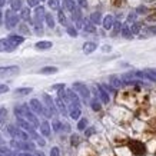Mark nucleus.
Here are the masks:
<instances>
[{
    "label": "nucleus",
    "instance_id": "nucleus-1",
    "mask_svg": "<svg viewBox=\"0 0 156 156\" xmlns=\"http://www.w3.org/2000/svg\"><path fill=\"white\" fill-rule=\"evenodd\" d=\"M14 113H16L17 118L27 120L30 125H33V126H39V120H37V118H36V115L30 110V108H29L27 105H22V106L14 108Z\"/></svg>",
    "mask_w": 156,
    "mask_h": 156
},
{
    "label": "nucleus",
    "instance_id": "nucleus-2",
    "mask_svg": "<svg viewBox=\"0 0 156 156\" xmlns=\"http://www.w3.org/2000/svg\"><path fill=\"white\" fill-rule=\"evenodd\" d=\"M7 132H9V135L13 137L14 140H23V142H26V140H29V137H30L24 130H22L20 128H16L13 125L7 126Z\"/></svg>",
    "mask_w": 156,
    "mask_h": 156
},
{
    "label": "nucleus",
    "instance_id": "nucleus-3",
    "mask_svg": "<svg viewBox=\"0 0 156 156\" xmlns=\"http://www.w3.org/2000/svg\"><path fill=\"white\" fill-rule=\"evenodd\" d=\"M129 147H130V151H132L133 155H136V156H143L146 153L145 145H143L142 142H139V140H130V142H129Z\"/></svg>",
    "mask_w": 156,
    "mask_h": 156
},
{
    "label": "nucleus",
    "instance_id": "nucleus-4",
    "mask_svg": "<svg viewBox=\"0 0 156 156\" xmlns=\"http://www.w3.org/2000/svg\"><path fill=\"white\" fill-rule=\"evenodd\" d=\"M5 19H6V27L7 29H13L19 24V16L13 13V10H7L5 14Z\"/></svg>",
    "mask_w": 156,
    "mask_h": 156
},
{
    "label": "nucleus",
    "instance_id": "nucleus-5",
    "mask_svg": "<svg viewBox=\"0 0 156 156\" xmlns=\"http://www.w3.org/2000/svg\"><path fill=\"white\" fill-rule=\"evenodd\" d=\"M73 92H75L76 95L82 96L85 100H87L90 98L89 89L86 87V85H83V83H80V82H76V83H73Z\"/></svg>",
    "mask_w": 156,
    "mask_h": 156
},
{
    "label": "nucleus",
    "instance_id": "nucleus-6",
    "mask_svg": "<svg viewBox=\"0 0 156 156\" xmlns=\"http://www.w3.org/2000/svg\"><path fill=\"white\" fill-rule=\"evenodd\" d=\"M12 146L16 147V149H19V151H26V152H32L34 151V143L29 142V140H26V142H23V140H12Z\"/></svg>",
    "mask_w": 156,
    "mask_h": 156
},
{
    "label": "nucleus",
    "instance_id": "nucleus-7",
    "mask_svg": "<svg viewBox=\"0 0 156 156\" xmlns=\"http://www.w3.org/2000/svg\"><path fill=\"white\" fill-rule=\"evenodd\" d=\"M19 66H2L0 67V77H7L19 73Z\"/></svg>",
    "mask_w": 156,
    "mask_h": 156
},
{
    "label": "nucleus",
    "instance_id": "nucleus-8",
    "mask_svg": "<svg viewBox=\"0 0 156 156\" xmlns=\"http://www.w3.org/2000/svg\"><path fill=\"white\" fill-rule=\"evenodd\" d=\"M29 106H30V110H32V112L44 116V106H43L37 99H32L30 100V103H29Z\"/></svg>",
    "mask_w": 156,
    "mask_h": 156
},
{
    "label": "nucleus",
    "instance_id": "nucleus-9",
    "mask_svg": "<svg viewBox=\"0 0 156 156\" xmlns=\"http://www.w3.org/2000/svg\"><path fill=\"white\" fill-rule=\"evenodd\" d=\"M34 26H42V22L44 19V9H43L42 6H37L36 9H34Z\"/></svg>",
    "mask_w": 156,
    "mask_h": 156
},
{
    "label": "nucleus",
    "instance_id": "nucleus-10",
    "mask_svg": "<svg viewBox=\"0 0 156 156\" xmlns=\"http://www.w3.org/2000/svg\"><path fill=\"white\" fill-rule=\"evenodd\" d=\"M43 100H44V103H46V109H48L49 112L52 113V116H53V115H56L57 113V109H56V106H55V102H53L52 98H50L48 93H44V95H43Z\"/></svg>",
    "mask_w": 156,
    "mask_h": 156
},
{
    "label": "nucleus",
    "instance_id": "nucleus-11",
    "mask_svg": "<svg viewBox=\"0 0 156 156\" xmlns=\"http://www.w3.org/2000/svg\"><path fill=\"white\" fill-rule=\"evenodd\" d=\"M7 42H9L12 46L17 48L19 44H22V43L24 42V37H23V36H20V34H9V37H7Z\"/></svg>",
    "mask_w": 156,
    "mask_h": 156
},
{
    "label": "nucleus",
    "instance_id": "nucleus-12",
    "mask_svg": "<svg viewBox=\"0 0 156 156\" xmlns=\"http://www.w3.org/2000/svg\"><path fill=\"white\" fill-rule=\"evenodd\" d=\"M14 46H12L9 42H7V39H0V52H6V53H10L14 50Z\"/></svg>",
    "mask_w": 156,
    "mask_h": 156
},
{
    "label": "nucleus",
    "instance_id": "nucleus-13",
    "mask_svg": "<svg viewBox=\"0 0 156 156\" xmlns=\"http://www.w3.org/2000/svg\"><path fill=\"white\" fill-rule=\"evenodd\" d=\"M55 106H56L57 112H60L63 116H67V109H66V105H65V102L62 99H59V98H56V100H55Z\"/></svg>",
    "mask_w": 156,
    "mask_h": 156
},
{
    "label": "nucleus",
    "instance_id": "nucleus-14",
    "mask_svg": "<svg viewBox=\"0 0 156 156\" xmlns=\"http://www.w3.org/2000/svg\"><path fill=\"white\" fill-rule=\"evenodd\" d=\"M96 87H98V92H99L100 100H102L103 103H109V100H110V99H109V93H108V92L102 87V85H98Z\"/></svg>",
    "mask_w": 156,
    "mask_h": 156
},
{
    "label": "nucleus",
    "instance_id": "nucleus-15",
    "mask_svg": "<svg viewBox=\"0 0 156 156\" xmlns=\"http://www.w3.org/2000/svg\"><path fill=\"white\" fill-rule=\"evenodd\" d=\"M113 23H115V17L113 16H106L103 20H102V24H103V27L106 29V30H109V29H112L113 27Z\"/></svg>",
    "mask_w": 156,
    "mask_h": 156
},
{
    "label": "nucleus",
    "instance_id": "nucleus-16",
    "mask_svg": "<svg viewBox=\"0 0 156 156\" xmlns=\"http://www.w3.org/2000/svg\"><path fill=\"white\" fill-rule=\"evenodd\" d=\"M52 46H53L52 42H48V40H42V42H37L34 44V48L37 49V50H48V49H50Z\"/></svg>",
    "mask_w": 156,
    "mask_h": 156
},
{
    "label": "nucleus",
    "instance_id": "nucleus-17",
    "mask_svg": "<svg viewBox=\"0 0 156 156\" xmlns=\"http://www.w3.org/2000/svg\"><path fill=\"white\" fill-rule=\"evenodd\" d=\"M96 43H93V42H86L85 44H83V52L86 53V55H90V53H93L96 50Z\"/></svg>",
    "mask_w": 156,
    "mask_h": 156
},
{
    "label": "nucleus",
    "instance_id": "nucleus-18",
    "mask_svg": "<svg viewBox=\"0 0 156 156\" xmlns=\"http://www.w3.org/2000/svg\"><path fill=\"white\" fill-rule=\"evenodd\" d=\"M83 30L85 32H89V33H95L96 32V27H95V24L92 23L90 20H83Z\"/></svg>",
    "mask_w": 156,
    "mask_h": 156
},
{
    "label": "nucleus",
    "instance_id": "nucleus-19",
    "mask_svg": "<svg viewBox=\"0 0 156 156\" xmlns=\"http://www.w3.org/2000/svg\"><path fill=\"white\" fill-rule=\"evenodd\" d=\"M109 82H110V86L112 87H120V86L123 85V82L120 80V77H118V76H110L109 77Z\"/></svg>",
    "mask_w": 156,
    "mask_h": 156
},
{
    "label": "nucleus",
    "instance_id": "nucleus-20",
    "mask_svg": "<svg viewBox=\"0 0 156 156\" xmlns=\"http://www.w3.org/2000/svg\"><path fill=\"white\" fill-rule=\"evenodd\" d=\"M57 67L55 66H46V67H43V69H40V72L39 73H42V75H55V73H57Z\"/></svg>",
    "mask_w": 156,
    "mask_h": 156
},
{
    "label": "nucleus",
    "instance_id": "nucleus-21",
    "mask_svg": "<svg viewBox=\"0 0 156 156\" xmlns=\"http://www.w3.org/2000/svg\"><path fill=\"white\" fill-rule=\"evenodd\" d=\"M40 133H42L43 136H50V125L48 122H43L40 125Z\"/></svg>",
    "mask_w": 156,
    "mask_h": 156
},
{
    "label": "nucleus",
    "instance_id": "nucleus-22",
    "mask_svg": "<svg viewBox=\"0 0 156 156\" xmlns=\"http://www.w3.org/2000/svg\"><path fill=\"white\" fill-rule=\"evenodd\" d=\"M70 118L72 119L80 118V106H70Z\"/></svg>",
    "mask_w": 156,
    "mask_h": 156
},
{
    "label": "nucleus",
    "instance_id": "nucleus-23",
    "mask_svg": "<svg viewBox=\"0 0 156 156\" xmlns=\"http://www.w3.org/2000/svg\"><path fill=\"white\" fill-rule=\"evenodd\" d=\"M145 72V76H146L147 80L151 82H156V70H153V69H146Z\"/></svg>",
    "mask_w": 156,
    "mask_h": 156
},
{
    "label": "nucleus",
    "instance_id": "nucleus-24",
    "mask_svg": "<svg viewBox=\"0 0 156 156\" xmlns=\"http://www.w3.org/2000/svg\"><path fill=\"white\" fill-rule=\"evenodd\" d=\"M90 22H92L93 24H100L102 23V14H100L99 12L92 13V16H90Z\"/></svg>",
    "mask_w": 156,
    "mask_h": 156
},
{
    "label": "nucleus",
    "instance_id": "nucleus-25",
    "mask_svg": "<svg viewBox=\"0 0 156 156\" xmlns=\"http://www.w3.org/2000/svg\"><path fill=\"white\" fill-rule=\"evenodd\" d=\"M63 7L66 10H69V12H73L76 9V3L73 0H63Z\"/></svg>",
    "mask_w": 156,
    "mask_h": 156
},
{
    "label": "nucleus",
    "instance_id": "nucleus-26",
    "mask_svg": "<svg viewBox=\"0 0 156 156\" xmlns=\"http://www.w3.org/2000/svg\"><path fill=\"white\" fill-rule=\"evenodd\" d=\"M120 32H122V36H123V37L132 39V33H130V30H129V26H128V24H122Z\"/></svg>",
    "mask_w": 156,
    "mask_h": 156
},
{
    "label": "nucleus",
    "instance_id": "nucleus-27",
    "mask_svg": "<svg viewBox=\"0 0 156 156\" xmlns=\"http://www.w3.org/2000/svg\"><path fill=\"white\" fill-rule=\"evenodd\" d=\"M20 17L24 20V22H30V10H29V7H26V9H22V14H20Z\"/></svg>",
    "mask_w": 156,
    "mask_h": 156
},
{
    "label": "nucleus",
    "instance_id": "nucleus-28",
    "mask_svg": "<svg viewBox=\"0 0 156 156\" xmlns=\"http://www.w3.org/2000/svg\"><path fill=\"white\" fill-rule=\"evenodd\" d=\"M17 95H29V93H32L33 92V89L32 87H19V89L14 90Z\"/></svg>",
    "mask_w": 156,
    "mask_h": 156
},
{
    "label": "nucleus",
    "instance_id": "nucleus-29",
    "mask_svg": "<svg viewBox=\"0 0 156 156\" xmlns=\"http://www.w3.org/2000/svg\"><path fill=\"white\" fill-rule=\"evenodd\" d=\"M90 106H92V109H93L95 112H99L100 109H102V105H100V102L98 99H92V102H90Z\"/></svg>",
    "mask_w": 156,
    "mask_h": 156
},
{
    "label": "nucleus",
    "instance_id": "nucleus-30",
    "mask_svg": "<svg viewBox=\"0 0 156 156\" xmlns=\"http://www.w3.org/2000/svg\"><path fill=\"white\" fill-rule=\"evenodd\" d=\"M129 30H130V33L132 34H137L139 32H140V23H132V26L129 27Z\"/></svg>",
    "mask_w": 156,
    "mask_h": 156
},
{
    "label": "nucleus",
    "instance_id": "nucleus-31",
    "mask_svg": "<svg viewBox=\"0 0 156 156\" xmlns=\"http://www.w3.org/2000/svg\"><path fill=\"white\" fill-rule=\"evenodd\" d=\"M57 17H59V22H60V24H63V26H67V19H66V16H65V13H63V10H59Z\"/></svg>",
    "mask_w": 156,
    "mask_h": 156
},
{
    "label": "nucleus",
    "instance_id": "nucleus-32",
    "mask_svg": "<svg viewBox=\"0 0 156 156\" xmlns=\"http://www.w3.org/2000/svg\"><path fill=\"white\" fill-rule=\"evenodd\" d=\"M44 20H46V23H48V26L50 29H53L55 27V20H53V17H52V14H44Z\"/></svg>",
    "mask_w": 156,
    "mask_h": 156
},
{
    "label": "nucleus",
    "instance_id": "nucleus-33",
    "mask_svg": "<svg viewBox=\"0 0 156 156\" xmlns=\"http://www.w3.org/2000/svg\"><path fill=\"white\" fill-rule=\"evenodd\" d=\"M22 9V2L20 0H13L12 2V9L10 10H13V12H17V10Z\"/></svg>",
    "mask_w": 156,
    "mask_h": 156
},
{
    "label": "nucleus",
    "instance_id": "nucleus-34",
    "mask_svg": "<svg viewBox=\"0 0 156 156\" xmlns=\"http://www.w3.org/2000/svg\"><path fill=\"white\" fill-rule=\"evenodd\" d=\"M72 17H73V20L75 22H79V20H82V13L79 9H75L73 12H72Z\"/></svg>",
    "mask_w": 156,
    "mask_h": 156
},
{
    "label": "nucleus",
    "instance_id": "nucleus-35",
    "mask_svg": "<svg viewBox=\"0 0 156 156\" xmlns=\"http://www.w3.org/2000/svg\"><path fill=\"white\" fill-rule=\"evenodd\" d=\"M6 118H7V110H6V108H0V123H5Z\"/></svg>",
    "mask_w": 156,
    "mask_h": 156
},
{
    "label": "nucleus",
    "instance_id": "nucleus-36",
    "mask_svg": "<svg viewBox=\"0 0 156 156\" xmlns=\"http://www.w3.org/2000/svg\"><path fill=\"white\" fill-rule=\"evenodd\" d=\"M48 5L50 9L57 10L59 9V0H48Z\"/></svg>",
    "mask_w": 156,
    "mask_h": 156
},
{
    "label": "nucleus",
    "instance_id": "nucleus-37",
    "mask_svg": "<svg viewBox=\"0 0 156 156\" xmlns=\"http://www.w3.org/2000/svg\"><path fill=\"white\" fill-rule=\"evenodd\" d=\"M120 29H122V23H120V22H115L113 23V36H116V34L119 33V32H120Z\"/></svg>",
    "mask_w": 156,
    "mask_h": 156
},
{
    "label": "nucleus",
    "instance_id": "nucleus-38",
    "mask_svg": "<svg viewBox=\"0 0 156 156\" xmlns=\"http://www.w3.org/2000/svg\"><path fill=\"white\" fill-rule=\"evenodd\" d=\"M86 126H87V120H86V119H80L79 123H77V129H79V130H85Z\"/></svg>",
    "mask_w": 156,
    "mask_h": 156
},
{
    "label": "nucleus",
    "instance_id": "nucleus-39",
    "mask_svg": "<svg viewBox=\"0 0 156 156\" xmlns=\"http://www.w3.org/2000/svg\"><path fill=\"white\" fill-rule=\"evenodd\" d=\"M70 142H72V145H73V146H77V145H79V142H80V139H79V136H77V135H72Z\"/></svg>",
    "mask_w": 156,
    "mask_h": 156
},
{
    "label": "nucleus",
    "instance_id": "nucleus-40",
    "mask_svg": "<svg viewBox=\"0 0 156 156\" xmlns=\"http://www.w3.org/2000/svg\"><path fill=\"white\" fill-rule=\"evenodd\" d=\"M62 129V123L59 122V120H53V130L55 132H59Z\"/></svg>",
    "mask_w": 156,
    "mask_h": 156
},
{
    "label": "nucleus",
    "instance_id": "nucleus-41",
    "mask_svg": "<svg viewBox=\"0 0 156 156\" xmlns=\"http://www.w3.org/2000/svg\"><path fill=\"white\" fill-rule=\"evenodd\" d=\"M67 34H70L72 37H76L77 36V30L75 27H67Z\"/></svg>",
    "mask_w": 156,
    "mask_h": 156
},
{
    "label": "nucleus",
    "instance_id": "nucleus-42",
    "mask_svg": "<svg viewBox=\"0 0 156 156\" xmlns=\"http://www.w3.org/2000/svg\"><path fill=\"white\" fill-rule=\"evenodd\" d=\"M10 153V149H7V147L2 146L0 147V156H7Z\"/></svg>",
    "mask_w": 156,
    "mask_h": 156
},
{
    "label": "nucleus",
    "instance_id": "nucleus-43",
    "mask_svg": "<svg viewBox=\"0 0 156 156\" xmlns=\"http://www.w3.org/2000/svg\"><path fill=\"white\" fill-rule=\"evenodd\" d=\"M50 156H60V151H59V147H52V151H50Z\"/></svg>",
    "mask_w": 156,
    "mask_h": 156
},
{
    "label": "nucleus",
    "instance_id": "nucleus-44",
    "mask_svg": "<svg viewBox=\"0 0 156 156\" xmlns=\"http://www.w3.org/2000/svg\"><path fill=\"white\" fill-rule=\"evenodd\" d=\"M27 5L29 7H37L39 0H27Z\"/></svg>",
    "mask_w": 156,
    "mask_h": 156
},
{
    "label": "nucleus",
    "instance_id": "nucleus-45",
    "mask_svg": "<svg viewBox=\"0 0 156 156\" xmlns=\"http://www.w3.org/2000/svg\"><path fill=\"white\" fill-rule=\"evenodd\" d=\"M19 27H20V32H22V33L29 34V29H27V26H26V24H20Z\"/></svg>",
    "mask_w": 156,
    "mask_h": 156
},
{
    "label": "nucleus",
    "instance_id": "nucleus-46",
    "mask_svg": "<svg viewBox=\"0 0 156 156\" xmlns=\"http://www.w3.org/2000/svg\"><path fill=\"white\" fill-rule=\"evenodd\" d=\"M135 20H136V13H130L128 16V22H132V23H135Z\"/></svg>",
    "mask_w": 156,
    "mask_h": 156
},
{
    "label": "nucleus",
    "instance_id": "nucleus-47",
    "mask_svg": "<svg viewBox=\"0 0 156 156\" xmlns=\"http://www.w3.org/2000/svg\"><path fill=\"white\" fill-rule=\"evenodd\" d=\"M6 92H9V86L0 85V95H2V93H6Z\"/></svg>",
    "mask_w": 156,
    "mask_h": 156
},
{
    "label": "nucleus",
    "instance_id": "nucleus-48",
    "mask_svg": "<svg viewBox=\"0 0 156 156\" xmlns=\"http://www.w3.org/2000/svg\"><path fill=\"white\" fill-rule=\"evenodd\" d=\"M76 30H77V29H83V19L82 20H79V22H76Z\"/></svg>",
    "mask_w": 156,
    "mask_h": 156
},
{
    "label": "nucleus",
    "instance_id": "nucleus-49",
    "mask_svg": "<svg viewBox=\"0 0 156 156\" xmlns=\"http://www.w3.org/2000/svg\"><path fill=\"white\" fill-rule=\"evenodd\" d=\"M77 5L80 6V7H86V6H87V2H86V0H77Z\"/></svg>",
    "mask_w": 156,
    "mask_h": 156
},
{
    "label": "nucleus",
    "instance_id": "nucleus-50",
    "mask_svg": "<svg viewBox=\"0 0 156 156\" xmlns=\"http://www.w3.org/2000/svg\"><path fill=\"white\" fill-rule=\"evenodd\" d=\"M95 133V128H89L86 130V136H90V135H93Z\"/></svg>",
    "mask_w": 156,
    "mask_h": 156
},
{
    "label": "nucleus",
    "instance_id": "nucleus-51",
    "mask_svg": "<svg viewBox=\"0 0 156 156\" xmlns=\"http://www.w3.org/2000/svg\"><path fill=\"white\" fill-rule=\"evenodd\" d=\"M34 30H36V33H37V34H42L43 33L42 26H34Z\"/></svg>",
    "mask_w": 156,
    "mask_h": 156
},
{
    "label": "nucleus",
    "instance_id": "nucleus-52",
    "mask_svg": "<svg viewBox=\"0 0 156 156\" xmlns=\"http://www.w3.org/2000/svg\"><path fill=\"white\" fill-rule=\"evenodd\" d=\"M16 155H17V156H32L30 153H27V152H19V153L16 152Z\"/></svg>",
    "mask_w": 156,
    "mask_h": 156
},
{
    "label": "nucleus",
    "instance_id": "nucleus-53",
    "mask_svg": "<svg viewBox=\"0 0 156 156\" xmlns=\"http://www.w3.org/2000/svg\"><path fill=\"white\" fill-rule=\"evenodd\" d=\"M137 12H139V13H143V12H147V9L145 6H140V7H137Z\"/></svg>",
    "mask_w": 156,
    "mask_h": 156
},
{
    "label": "nucleus",
    "instance_id": "nucleus-54",
    "mask_svg": "<svg viewBox=\"0 0 156 156\" xmlns=\"http://www.w3.org/2000/svg\"><path fill=\"white\" fill-rule=\"evenodd\" d=\"M36 140H37V143H39V145H40V146H44V145H46V142L43 140L42 137H39V139H36Z\"/></svg>",
    "mask_w": 156,
    "mask_h": 156
},
{
    "label": "nucleus",
    "instance_id": "nucleus-55",
    "mask_svg": "<svg viewBox=\"0 0 156 156\" xmlns=\"http://www.w3.org/2000/svg\"><path fill=\"white\" fill-rule=\"evenodd\" d=\"M147 32H149V33L156 34V26H153V27H149V29H147Z\"/></svg>",
    "mask_w": 156,
    "mask_h": 156
},
{
    "label": "nucleus",
    "instance_id": "nucleus-56",
    "mask_svg": "<svg viewBox=\"0 0 156 156\" xmlns=\"http://www.w3.org/2000/svg\"><path fill=\"white\" fill-rule=\"evenodd\" d=\"M34 156H44V153H43V152H36Z\"/></svg>",
    "mask_w": 156,
    "mask_h": 156
},
{
    "label": "nucleus",
    "instance_id": "nucleus-57",
    "mask_svg": "<svg viewBox=\"0 0 156 156\" xmlns=\"http://www.w3.org/2000/svg\"><path fill=\"white\" fill-rule=\"evenodd\" d=\"M103 50L105 52H109V50H110V46H103Z\"/></svg>",
    "mask_w": 156,
    "mask_h": 156
},
{
    "label": "nucleus",
    "instance_id": "nucleus-58",
    "mask_svg": "<svg viewBox=\"0 0 156 156\" xmlns=\"http://www.w3.org/2000/svg\"><path fill=\"white\" fill-rule=\"evenodd\" d=\"M5 3H6V0H0V7H3V6H5Z\"/></svg>",
    "mask_w": 156,
    "mask_h": 156
},
{
    "label": "nucleus",
    "instance_id": "nucleus-59",
    "mask_svg": "<svg viewBox=\"0 0 156 156\" xmlns=\"http://www.w3.org/2000/svg\"><path fill=\"white\" fill-rule=\"evenodd\" d=\"M0 23H2V12H0Z\"/></svg>",
    "mask_w": 156,
    "mask_h": 156
},
{
    "label": "nucleus",
    "instance_id": "nucleus-60",
    "mask_svg": "<svg viewBox=\"0 0 156 156\" xmlns=\"http://www.w3.org/2000/svg\"><path fill=\"white\" fill-rule=\"evenodd\" d=\"M2 143H3V140H2V137H0V145H2Z\"/></svg>",
    "mask_w": 156,
    "mask_h": 156
},
{
    "label": "nucleus",
    "instance_id": "nucleus-61",
    "mask_svg": "<svg viewBox=\"0 0 156 156\" xmlns=\"http://www.w3.org/2000/svg\"><path fill=\"white\" fill-rule=\"evenodd\" d=\"M9 2H10V3H12V2H13V0H9Z\"/></svg>",
    "mask_w": 156,
    "mask_h": 156
}]
</instances>
